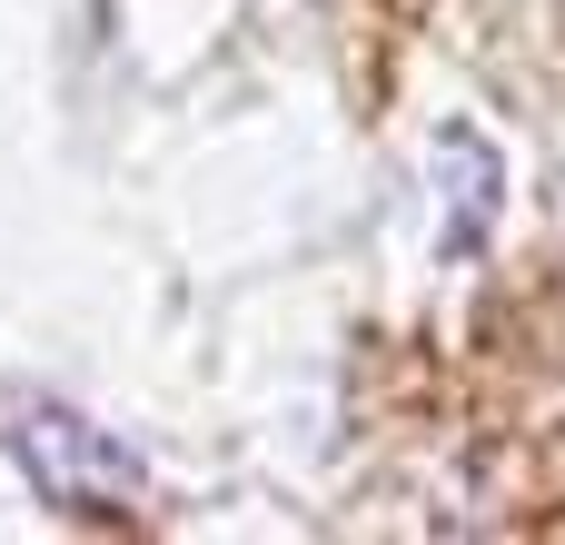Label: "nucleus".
Listing matches in <instances>:
<instances>
[{"label": "nucleus", "mask_w": 565, "mask_h": 545, "mask_svg": "<svg viewBox=\"0 0 565 545\" xmlns=\"http://www.w3.org/2000/svg\"><path fill=\"white\" fill-rule=\"evenodd\" d=\"M0 457L70 516H109V506H129L149 487L139 457L109 427H89L79 407H60V397H0Z\"/></svg>", "instance_id": "f257e3e1"}]
</instances>
